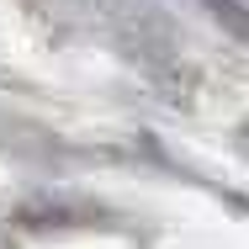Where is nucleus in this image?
Returning a JSON list of instances; mask_svg holds the SVG:
<instances>
[{
  "label": "nucleus",
  "instance_id": "f257e3e1",
  "mask_svg": "<svg viewBox=\"0 0 249 249\" xmlns=\"http://www.w3.org/2000/svg\"><path fill=\"white\" fill-rule=\"evenodd\" d=\"M207 5H217V11H223V16H228L239 32H249V16H244V11H233V0H207Z\"/></svg>",
  "mask_w": 249,
  "mask_h": 249
}]
</instances>
